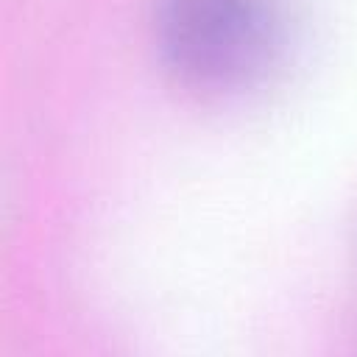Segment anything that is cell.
<instances>
[{
	"label": "cell",
	"mask_w": 357,
	"mask_h": 357,
	"mask_svg": "<svg viewBox=\"0 0 357 357\" xmlns=\"http://www.w3.org/2000/svg\"><path fill=\"white\" fill-rule=\"evenodd\" d=\"M293 42L287 0H159L156 45L167 73L209 100L245 98L284 67Z\"/></svg>",
	"instance_id": "obj_1"
}]
</instances>
